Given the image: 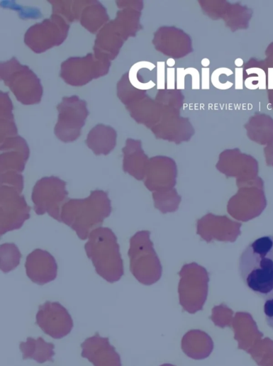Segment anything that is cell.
<instances>
[{
  "label": "cell",
  "instance_id": "obj_1",
  "mask_svg": "<svg viewBox=\"0 0 273 366\" xmlns=\"http://www.w3.org/2000/svg\"><path fill=\"white\" fill-rule=\"evenodd\" d=\"M245 285L264 301L273 299V235L250 243L239 260Z\"/></svg>",
  "mask_w": 273,
  "mask_h": 366
},
{
  "label": "cell",
  "instance_id": "obj_2",
  "mask_svg": "<svg viewBox=\"0 0 273 366\" xmlns=\"http://www.w3.org/2000/svg\"><path fill=\"white\" fill-rule=\"evenodd\" d=\"M112 213L106 192L94 191L84 199H69L62 207L60 222L74 230L78 238L87 240L91 232L101 228Z\"/></svg>",
  "mask_w": 273,
  "mask_h": 366
},
{
  "label": "cell",
  "instance_id": "obj_3",
  "mask_svg": "<svg viewBox=\"0 0 273 366\" xmlns=\"http://www.w3.org/2000/svg\"><path fill=\"white\" fill-rule=\"evenodd\" d=\"M84 249L100 277L111 284L121 279L123 261L117 236L111 229L101 227L91 232Z\"/></svg>",
  "mask_w": 273,
  "mask_h": 366
},
{
  "label": "cell",
  "instance_id": "obj_4",
  "mask_svg": "<svg viewBox=\"0 0 273 366\" xmlns=\"http://www.w3.org/2000/svg\"><path fill=\"white\" fill-rule=\"evenodd\" d=\"M1 79L21 104L30 106L40 103L43 95L40 79L16 57L1 63Z\"/></svg>",
  "mask_w": 273,
  "mask_h": 366
},
{
  "label": "cell",
  "instance_id": "obj_5",
  "mask_svg": "<svg viewBox=\"0 0 273 366\" xmlns=\"http://www.w3.org/2000/svg\"><path fill=\"white\" fill-rule=\"evenodd\" d=\"M150 232L140 231L130 239L128 255L130 270L142 284L151 285L161 277L162 267L150 239Z\"/></svg>",
  "mask_w": 273,
  "mask_h": 366
},
{
  "label": "cell",
  "instance_id": "obj_6",
  "mask_svg": "<svg viewBox=\"0 0 273 366\" xmlns=\"http://www.w3.org/2000/svg\"><path fill=\"white\" fill-rule=\"evenodd\" d=\"M66 186V182L55 176L38 180L32 194L36 214L43 216L48 214L60 222L62 207L69 200Z\"/></svg>",
  "mask_w": 273,
  "mask_h": 366
},
{
  "label": "cell",
  "instance_id": "obj_7",
  "mask_svg": "<svg viewBox=\"0 0 273 366\" xmlns=\"http://www.w3.org/2000/svg\"><path fill=\"white\" fill-rule=\"evenodd\" d=\"M111 66V61L99 59L94 53L82 57H72L62 63L60 77L71 86L82 87L106 75Z\"/></svg>",
  "mask_w": 273,
  "mask_h": 366
},
{
  "label": "cell",
  "instance_id": "obj_8",
  "mask_svg": "<svg viewBox=\"0 0 273 366\" xmlns=\"http://www.w3.org/2000/svg\"><path fill=\"white\" fill-rule=\"evenodd\" d=\"M57 109L59 115L55 128L56 137L65 143L75 141L89 115L86 102L76 96L65 97Z\"/></svg>",
  "mask_w": 273,
  "mask_h": 366
},
{
  "label": "cell",
  "instance_id": "obj_9",
  "mask_svg": "<svg viewBox=\"0 0 273 366\" xmlns=\"http://www.w3.org/2000/svg\"><path fill=\"white\" fill-rule=\"evenodd\" d=\"M69 26L61 16L52 15L49 19L33 26L25 35L26 45L40 54L61 45L68 36Z\"/></svg>",
  "mask_w": 273,
  "mask_h": 366
},
{
  "label": "cell",
  "instance_id": "obj_10",
  "mask_svg": "<svg viewBox=\"0 0 273 366\" xmlns=\"http://www.w3.org/2000/svg\"><path fill=\"white\" fill-rule=\"evenodd\" d=\"M31 208L16 188L0 187V233L18 230L30 218Z\"/></svg>",
  "mask_w": 273,
  "mask_h": 366
},
{
  "label": "cell",
  "instance_id": "obj_11",
  "mask_svg": "<svg viewBox=\"0 0 273 366\" xmlns=\"http://www.w3.org/2000/svg\"><path fill=\"white\" fill-rule=\"evenodd\" d=\"M36 323L47 335L61 339L70 333L72 318L67 310L57 302L47 301L39 307Z\"/></svg>",
  "mask_w": 273,
  "mask_h": 366
},
{
  "label": "cell",
  "instance_id": "obj_12",
  "mask_svg": "<svg viewBox=\"0 0 273 366\" xmlns=\"http://www.w3.org/2000/svg\"><path fill=\"white\" fill-rule=\"evenodd\" d=\"M155 49L172 59L184 57L194 49L189 35L174 27H162L154 35Z\"/></svg>",
  "mask_w": 273,
  "mask_h": 366
},
{
  "label": "cell",
  "instance_id": "obj_13",
  "mask_svg": "<svg viewBox=\"0 0 273 366\" xmlns=\"http://www.w3.org/2000/svg\"><path fill=\"white\" fill-rule=\"evenodd\" d=\"M158 139L179 143L189 140L195 131L188 118L179 116V113L163 110L160 121L151 129Z\"/></svg>",
  "mask_w": 273,
  "mask_h": 366
},
{
  "label": "cell",
  "instance_id": "obj_14",
  "mask_svg": "<svg viewBox=\"0 0 273 366\" xmlns=\"http://www.w3.org/2000/svg\"><path fill=\"white\" fill-rule=\"evenodd\" d=\"M81 348L82 357L94 366H122L121 356L116 348L110 343L108 338L101 336L99 333L86 339Z\"/></svg>",
  "mask_w": 273,
  "mask_h": 366
},
{
  "label": "cell",
  "instance_id": "obj_15",
  "mask_svg": "<svg viewBox=\"0 0 273 366\" xmlns=\"http://www.w3.org/2000/svg\"><path fill=\"white\" fill-rule=\"evenodd\" d=\"M30 157V149L25 139L15 136L1 141L0 173H22Z\"/></svg>",
  "mask_w": 273,
  "mask_h": 366
},
{
  "label": "cell",
  "instance_id": "obj_16",
  "mask_svg": "<svg viewBox=\"0 0 273 366\" xmlns=\"http://www.w3.org/2000/svg\"><path fill=\"white\" fill-rule=\"evenodd\" d=\"M26 272L28 278L38 285H45L57 278V264L48 251L36 249L26 259Z\"/></svg>",
  "mask_w": 273,
  "mask_h": 366
},
{
  "label": "cell",
  "instance_id": "obj_17",
  "mask_svg": "<svg viewBox=\"0 0 273 366\" xmlns=\"http://www.w3.org/2000/svg\"><path fill=\"white\" fill-rule=\"evenodd\" d=\"M125 42L112 21L97 34L94 55L99 59L112 61L118 56Z\"/></svg>",
  "mask_w": 273,
  "mask_h": 366
},
{
  "label": "cell",
  "instance_id": "obj_18",
  "mask_svg": "<svg viewBox=\"0 0 273 366\" xmlns=\"http://www.w3.org/2000/svg\"><path fill=\"white\" fill-rule=\"evenodd\" d=\"M123 152L124 171L139 180L143 179L145 175L149 160L142 149L141 141L128 138Z\"/></svg>",
  "mask_w": 273,
  "mask_h": 366
},
{
  "label": "cell",
  "instance_id": "obj_19",
  "mask_svg": "<svg viewBox=\"0 0 273 366\" xmlns=\"http://www.w3.org/2000/svg\"><path fill=\"white\" fill-rule=\"evenodd\" d=\"M126 107L136 123L150 129L160 121L163 113L162 107L148 96Z\"/></svg>",
  "mask_w": 273,
  "mask_h": 366
},
{
  "label": "cell",
  "instance_id": "obj_20",
  "mask_svg": "<svg viewBox=\"0 0 273 366\" xmlns=\"http://www.w3.org/2000/svg\"><path fill=\"white\" fill-rule=\"evenodd\" d=\"M85 143L96 155H108L116 146L117 133L112 127L100 124L89 131Z\"/></svg>",
  "mask_w": 273,
  "mask_h": 366
},
{
  "label": "cell",
  "instance_id": "obj_21",
  "mask_svg": "<svg viewBox=\"0 0 273 366\" xmlns=\"http://www.w3.org/2000/svg\"><path fill=\"white\" fill-rule=\"evenodd\" d=\"M172 162L169 158L162 156L149 160L145 184L150 191H160L168 185L170 170L173 166Z\"/></svg>",
  "mask_w": 273,
  "mask_h": 366
},
{
  "label": "cell",
  "instance_id": "obj_22",
  "mask_svg": "<svg viewBox=\"0 0 273 366\" xmlns=\"http://www.w3.org/2000/svg\"><path fill=\"white\" fill-rule=\"evenodd\" d=\"M106 9L96 0H90L80 16L81 26L93 34L99 32L109 23Z\"/></svg>",
  "mask_w": 273,
  "mask_h": 366
},
{
  "label": "cell",
  "instance_id": "obj_23",
  "mask_svg": "<svg viewBox=\"0 0 273 366\" xmlns=\"http://www.w3.org/2000/svg\"><path fill=\"white\" fill-rule=\"evenodd\" d=\"M20 349L23 353V359H33L39 363H44L47 361L53 362V357L55 355L54 351L55 345L47 343L43 338L38 339L28 338L26 342H21Z\"/></svg>",
  "mask_w": 273,
  "mask_h": 366
},
{
  "label": "cell",
  "instance_id": "obj_24",
  "mask_svg": "<svg viewBox=\"0 0 273 366\" xmlns=\"http://www.w3.org/2000/svg\"><path fill=\"white\" fill-rule=\"evenodd\" d=\"M248 138L260 144L273 141V119L265 114H255L245 126Z\"/></svg>",
  "mask_w": 273,
  "mask_h": 366
},
{
  "label": "cell",
  "instance_id": "obj_25",
  "mask_svg": "<svg viewBox=\"0 0 273 366\" xmlns=\"http://www.w3.org/2000/svg\"><path fill=\"white\" fill-rule=\"evenodd\" d=\"M244 85L249 89L267 88V67L264 61L250 59L243 67Z\"/></svg>",
  "mask_w": 273,
  "mask_h": 366
},
{
  "label": "cell",
  "instance_id": "obj_26",
  "mask_svg": "<svg viewBox=\"0 0 273 366\" xmlns=\"http://www.w3.org/2000/svg\"><path fill=\"white\" fill-rule=\"evenodd\" d=\"M140 16L141 12L130 9L118 12L116 18L113 21L126 41L130 37H135L141 30Z\"/></svg>",
  "mask_w": 273,
  "mask_h": 366
},
{
  "label": "cell",
  "instance_id": "obj_27",
  "mask_svg": "<svg viewBox=\"0 0 273 366\" xmlns=\"http://www.w3.org/2000/svg\"><path fill=\"white\" fill-rule=\"evenodd\" d=\"M251 11L239 4L230 5L223 18L226 25L233 31L247 28L251 18Z\"/></svg>",
  "mask_w": 273,
  "mask_h": 366
},
{
  "label": "cell",
  "instance_id": "obj_28",
  "mask_svg": "<svg viewBox=\"0 0 273 366\" xmlns=\"http://www.w3.org/2000/svg\"><path fill=\"white\" fill-rule=\"evenodd\" d=\"M146 91L136 89L130 83L128 74L126 72L118 83V97L126 106L145 98Z\"/></svg>",
  "mask_w": 273,
  "mask_h": 366
},
{
  "label": "cell",
  "instance_id": "obj_29",
  "mask_svg": "<svg viewBox=\"0 0 273 366\" xmlns=\"http://www.w3.org/2000/svg\"><path fill=\"white\" fill-rule=\"evenodd\" d=\"M155 101L162 107V109L179 113L184 106V96L180 90L177 89H159Z\"/></svg>",
  "mask_w": 273,
  "mask_h": 366
},
{
  "label": "cell",
  "instance_id": "obj_30",
  "mask_svg": "<svg viewBox=\"0 0 273 366\" xmlns=\"http://www.w3.org/2000/svg\"><path fill=\"white\" fill-rule=\"evenodd\" d=\"M0 253H1V255H0L1 270L4 272L8 273L19 265L22 255L16 244L5 243L1 245Z\"/></svg>",
  "mask_w": 273,
  "mask_h": 366
},
{
  "label": "cell",
  "instance_id": "obj_31",
  "mask_svg": "<svg viewBox=\"0 0 273 366\" xmlns=\"http://www.w3.org/2000/svg\"><path fill=\"white\" fill-rule=\"evenodd\" d=\"M155 67V65L154 64L147 61L135 63L128 72L130 83L136 89L143 91H147L153 88L155 86V83L152 80L148 82L143 81V77L140 75V71L142 69H149L151 71Z\"/></svg>",
  "mask_w": 273,
  "mask_h": 366
},
{
  "label": "cell",
  "instance_id": "obj_32",
  "mask_svg": "<svg viewBox=\"0 0 273 366\" xmlns=\"http://www.w3.org/2000/svg\"><path fill=\"white\" fill-rule=\"evenodd\" d=\"M199 4L205 13L216 20L223 18L230 6L225 1H200Z\"/></svg>",
  "mask_w": 273,
  "mask_h": 366
},
{
  "label": "cell",
  "instance_id": "obj_33",
  "mask_svg": "<svg viewBox=\"0 0 273 366\" xmlns=\"http://www.w3.org/2000/svg\"><path fill=\"white\" fill-rule=\"evenodd\" d=\"M233 74V72L228 67H220L216 69L211 74V82L213 85L219 89L226 90L231 88L234 83L227 79Z\"/></svg>",
  "mask_w": 273,
  "mask_h": 366
},
{
  "label": "cell",
  "instance_id": "obj_34",
  "mask_svg": "<svg viewBox=\"0 0 273 366\" xmlns=\"http://www.w3.org/2000/svg\"><path fill=\"white\" fill-rule=\"evenodd\" d=\"M0 184L16 188L22 194L24 189V177L21 173L16 172L0 173Z\"/></svg>",
  "mask_w": 273,
  "mask_h": 366
},
{
  "label": "cell",
  "instance_id": "obj_35",
  "mask_svg": "<svg viewBox=\"0 0 273 366\" xmlns=\"http://www.w3.org/2000/svg\"><path fill=\"white\" fill-rule=\"evenodd\" d=\"M52 6V14L63 18L68 23L74 21L72 14L73 1H48Z\"/></svg>",
  "mask_w": 273,
  "mask_h": 366
},
{
  "label": "cell",
  "instance_id": "obj_36",
  "mask_svg": "<svg viewBox=\"0 0 273 366\" xmlns=\"http://www.w3.org/2000/svg\"><path fill=\"white\" fill-rule=\"evenodd\" d=\"M12 101L8 94L1 93V119L14 118Z\"/></svg>",
  "mask_w": 273,
  "mask_h": 366
},
{
  "label": "cell",
  "instance_id": "obj_37",
  "mask_svg": "<svg viewBox=\"0 0 273 366\" xmlns=\"http://www.w3.org/2000/svg\"><path fill=\"white\" fill-rule=\"evenodd\" d=\"M264 313L267 324L273 329V299L265 301Z\"/></svg>",
  "mask_w": 273,
  "mask_h": 366
},
{
  "label": "cell",
  "instance_id": "obj_38",
  "mask_svg": "<svg viewBox=\"0 0 273 366\" xmlns=\"http://www.w3.org/2000/svg\"><path fill=\"white\" fill-rule=\"evenodd\" d=\"M116 4L121 10L130 9L141 12L143 9V2L142 1H117Z\"/></svg>",
  "mask_w": 273,
  "mask_h": 366
},
{
  "label": "cell",
  "instance_id": "obj_39",
  "mask_svg": "<svg viewBox=\"0 0 273 366\" xmlns=\"http://www.w3.org/2000/svg\"><path fill=\"white\" fill-rule=\"evenodd\" d=\"M202 78H201V88L203 89H210L211 84V73L210 69L208 67H204L202 69Z\"/></svg>",
  "mask_w": 273,
  "mask_h": 366
},
{
  "label": "cell",
  "instance_id": "obj_40",
  "mask_svg": "<svg viewBox=\"0 0 273 366\" xmlns=\"http://www.w3.org/2000/svg\"><path fill=\"white\" fill-rule=\"evenodd\" d=\"M167 89H174L176 87V81H175V74L176 70L174 68H168L167 69Z\"/></svg>",
  "mask_w": 273,
  "mask_h": 366
},
{
  "label": "cell",
  "instance_id": "obj_41",
  "mask_svg": "<svg viewBox=\"0 0 273 366\" xmlns=\"http://www.w3.org/2000/svg\"><path fill=\"white\" fill-rule=\"evenodd\" d=\"M266 60L264 62L267 68H273V43L266 50Z\"/></svg>",
  "mask_w": 273,
  "mask_h": 366
},
{
  "label": "cell",
  "instance_id": "obj_42",
  "mask_svg": "<svg viewBox=\"0 0 273 366\" xmlns=\"http://www.w3.org/2000/svg\"><path fill=\"white\" fill-rule=\"evenodd\" d=\"M243 84V69L238 67L235 69V89H242Z\"/></svg>",
  "mask_w": 273,
  "mask_h": 366
},
{
  "label": "cell",
  "instance_id": "obj_43",
  "mask_svg": "<svg viewBox=\"0 0 273 366\" xmlns=\"http://www.w3.org/2000/svg\"><path fill=\"white\" fill-rule=\"evenodd\" d=\"M268 99L269 104L273 109V89L268 90Z\"/></svg>",
  "mask_w": 273,
  "mask_h": 366
},
{
  "label": "cell",
  "instance_id": "obj_44",
  "mask_svg": "<svg viewBox=\"0 0 273 366\" xmlns=\"http://www.w3.org/2000/svg\"><path fill=\"white\" fill-rule=\"evenodd\" d=\"M235 65L237 67H240L243 65V60L241 58H238V59L235 60Z\"/></svg>",
  "mask_w": 273,
  "mask_h": 366
},
{
  "label": "cell",
  "instance_id": "obj_45",
  "mask_svg": "<svg viewBox=\"0 0 273 366\" xmlns=\"http://www.w3.org/2000/svg\"><path fill=\"white\" fill-rule=\"evenodd\" d=\"M174 62H174V59H172V58H169L167 61V65L171 67L174 65Z\"/></svg>",
  "mask_w": 273,
  "mask_h": 366
},
{
  "label": "cell",
  "instance_id": "obj_46",
  "mask_svg": "<svg viewBox=\"0 0 273 366\" xmlns=\"http://www.w3.org/2000/svg\"><path fill=\"white\" fill-rule=\"evenodd\" d=\"M202 65L206 67H208L210 65V60L207 58L204 59L202 60Z\"/></svg>",
  "mask_w": 273,
  "mask_h": 366
}]
</instances>
